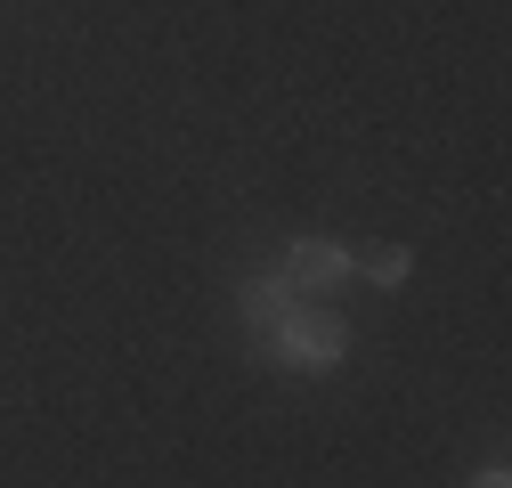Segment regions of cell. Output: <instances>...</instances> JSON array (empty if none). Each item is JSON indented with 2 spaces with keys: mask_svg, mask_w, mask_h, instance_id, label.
Segmentation results:
<instances>
[{
  "mask_svg": "<svg viewBox=\"0 0 512 488\" xmlns=\"http://www.w3.org/2000/svg\"><path fill=\"white\" fill-rule=\"evenodd\" d=\"M269 342H277L293 366H334V358H342V318H334V310H301V301H293Z\"/></svg>",
  "mask_w": 512,
  "mask_h": 488,
  "instance_id": "6da1fadb",
  "label": "cell"
},
{
  "mask_svg": "<svg viewBox=\"0 0 512 488\" xmlns=\"http://www.w3.org/2000/svg\"><path fill=\"white\" fill-rule=\"evenodd\" d=\"M342 277H350V253H342V244H317V236H309V244L285 253V285H293V293H334Z\"/></svg>",
  "mask_w": 512,
  "mask_h": 488,
  "instance_id": "7a4b0ae2",
  "label": "cell"
},
{
  "mask_svg": "<svg viewBox=\"0 0 512 488\" xmlns=\"http://www.w3.org/2000/svg\"><path fill=\"white\" fill-rule=\"evenodd\" d=\"M293 301H301V293H293L285 277H252V285H244V318L261 326V334H277V318L293 310Z\"/></svg>",
  "mask_w": 512,
  "mask_h": 488,
  "instance_id": "3957f363",
  "label": "cell"
},
{
  "mask_svg": "<svg viewBox=\"0 0 512 488\" xmlns=\"http://www.w3.org/2000/svg\"><path fill=\"white\" fill-rule=\"evenodd\" d=\"M366 277H374V285H399V277H407V253H399V244H391V253H374Z\"/></svg>",
  "mask_w": 512,
  "mask_h": 488,
  "instance_id": "277c9868",
  "label": "cell"
},
{
  "mask_svg": "<svg viewBox=\"0 0 512 488\" xmlns=\"http://www.w3.org/2000/svg\"><path fill=\"white\" fill-rule=\"evenodd\" d=\"M472 488H504V472H480V480H472Z\"/></svg>",
  "mask_w": 512,
  "mask_h": 488,
  "instance_id": "5b68a950",
  "label": "cell"
}]
</instances>
